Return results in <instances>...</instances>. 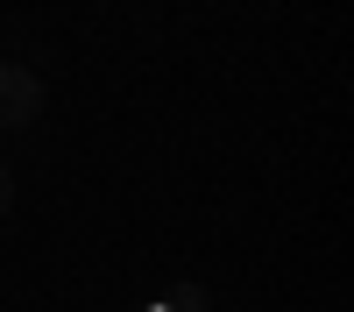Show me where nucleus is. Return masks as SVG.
Returning a JSON list of instances; mask_svg holds the SVG:
<instances>
[{
    "label": "nucleus",
    "instance_id": "nucleus-1",
    "mask_svg": "<svg viewBox=\"0 0 354 312\" xmlns=\"http://www.w3.org/2000/svg\"><path fill=\"white\" fill-rule=\"evenodd\" d=\"M36 107H43V78L28 64H8V57H0V135H21Z\"/></svg>",
    "mask_w": 354,
    "mask_h": 312
},
{
    "label": "nucleus",
    "instance_id": "nucleus-2",
    "mask_svg": "<svg viewBox=\"0 0 354 312\" xmlns=\"http://www.w3.org/2000/svg\"><path fill=\"white\" fill-rule=\"evenodd\" d=\"M142 312H213V298H205V284H170V291L149 298Z\"/></svg>",
    "mask_w": 354,
    "mask_h": 312
},
{
    "label": "nucleus",
    "instance_id": "nucleus-3",
    "mask_svg": "<svg viewBox=\"0 0 354 312\" xmlns=\"http://www.w3.org/2000/svg\"><path fill=\"white\" fill-rule=\"evenodd\" d=\"M0 213H8V170H0Z\"/></svg>",
    "mask_w": 354,
    "mask_h": 312
}]
</instances>
